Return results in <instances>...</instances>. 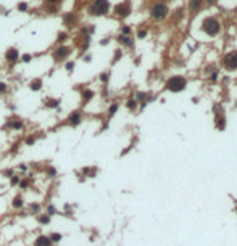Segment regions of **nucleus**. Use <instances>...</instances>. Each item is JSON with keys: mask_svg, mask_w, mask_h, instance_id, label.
<instances>
[{"mask_svg": "<svg viewBox=\"0 0 237 246\" xmlns=\"http://www.w3.org/2000/svg\"><path fill=\"white\" fill-rule=\"evenodd\" d=\"M90 60H92V55H90V53H89V55H84V61H86V63H89Z\"/></svg>", "mask_w": 237, "mask_h": 246, "instance_id": "42", "label": "nucleus"}, {"mask_svg": "<svg viewBox=\"0 0 237 246\" xmlns=\"http://www.w3.org/2000/svg\"><path fill=\"white\" fill-rule=\"evenodd\" d=\"M45 108H58L60 100L58 98H45Z\"/></svg>", "mask_w": 237, "mask_h": 246, "instance_id": "17", "label": "nucleus"}, {"mask_svg": "<svg viewBox=\"0 0 237 246\" xmlns=\"http://www.w3.org/2000/svg\"><path fill=\"white\" fill-rule=\"evenodd\" d=\"M47 214H49L50 217H52V216H55V214H57V208H55V206H52V204H50V206H47Z\"/></svg>", "mask_w": 237, "mask_h": 246, "instance_id": "29", "label": "nucleus"}, {"mask_svg": "<svg viewBox=\"0 0 237 246\" xmlns=\"http://www.w3.org/2000/svg\"><path fill=\"white\" fill-rule=\"evenodd\" d=\"M49 238H50L52 243H58V241H62V235H60V233H52Z\"/></svg>", "mask_w": 237, "mask_h": 246, "instance_id": "24", "label": "nucleus"}, {"mask_svg": "<svg viewBox=\"0 0 237 246\" xmlns=\"http://www.w3.org/2000/svg\"><path fill=\"white\" fill-rule=\"evenodd\" d=\"M5 127L7 129H11V131H21V129L24 127V122H23L21 119H10L5 124Z\"/></svg>", "mask_w": 237, "mask_h": 246, "instance_id": "11", "label": "nucleus"}, {"mask_svg": "<svg viewBox=\"0 0 237 246\" xmlns=\"http://www.w3.org/2000/svg\"><path fill=\"white\" fill-rule=\"evenodd\" d=\"M126 106H128L129 109H136V108H137V101L134 100V98H129L128 103H126Z\"/></svg>", "mask_w": 237, "mask_h": 246, "instance_id": "25", "label": "nucleus"}, {"mask_svg": "<svg viewBox=\"0 0 237 246\" xmlns=\"http://www.w3.org/2000/svg\"><path fill=\"white\" fill-rule=\"evenodd\" d=\"M216 126H218V129H224V126H226V121H224V118H223V116H220V118H216Z\"/></svg>", "mask_w": 237, "mask_h": 246, "instance_id": "23", "label": "nucleus"}, {"mask_svg": "<svg viewBox=\"0 0 237 246\" xmlns=\"http://www.w3.org/2000/svg\"><path fill=\"white\" fill-rule=\"evenodd\" d=\"M150 15L155 20H163V18L168 15V7L165 3H155V5L150 7Z\"/></svg>", "mask_w": 237, "mask_h": 246, "instance_id": "5", "label": "nucleus"}, {"mask_svg": "<svg viewBox=\"0 0 237 246\" xmlns=\"http://www.w3.org/2000/svg\"><path fill=\"white\" fill-rule=\"evenodd\" d=\"M81 121H82V114H81V111H73V113L68 116V126H71V127H77L79 124H81Z\"/></svg>", "mask_w": 237, "mask_h": 246, "instance_id": "9", "label": "nucleus"}, {"mask_svg": "<svg viewBox=\"0 0 237 246\" xmlns=\"http://www.w3.org/2000/svg\"><path fill=\"white\" fill-rule=\"evenodd\" d=\"M68 37H69V35H68V32H65V31H63V32H58L57 42H58L60 45H63V44H65V42H66V40H68Z\"/></svg>", "mask_w": 237, "mask_h": 246, "instance_id": "19", "label": "nucleus"}, {"mask_svg": "<svg viewBox=\"0 0 237 246\" xmlns=\"http://www.w3.org/2000/svg\"><path fill=\"white\" fill-rule=\"evenodd\" d=\"M119 58H121V50H116V52H115V57H113V61H111V63H116Z\"/></svg>", "mask_w": 237, "mask_h": 246, "instance_id": "35", "label": "nucleus"}, {"mask_svg": "<svg viewBox=\"0 0 237 246\" xmlns=\"http://www.w3.org/2000/svg\"><path fill=\"white\" fill-rule=\"evenodd\" d=\"M55 175H57V169L52 168V166L47 168V177H55Z\"/></svg>", "mask_w": 237, "mask_h": 246, "instance_id": "30", "label": "nucleus"}, {"mask_svg": "<svg viewBox=\"0 0 237 246\" xmlns=\"http://www.w3.org/2000/svg\"><path fill=\"white\" fill-rule=\"evenodd\" d=\"M145 35H147V31H145V29H141V31L137 32V37H139V39H144Z\"/></svg>", "mask_w": 237, "mask_h": 246, "instance_id": "39", "label": "nucleus"}, {"mask_svg": "<svg viewBox=\"0 0 237 246\" xmlns=\"http://www.w3.org/2000/svg\"><path fill=\"white\" fill-rule=\"evenodd\" d=\"M100 44H102V45H106V44H108V39H103V40H102Z\"/></svg>", "mask_w": 237, "mask_h": 246, "instance_id": "44", "label": "nucleus"}, {"mask_svg": "<svg viewBox=\"0 0 237 246\" xmlns=\"http://www.w3.org/2000/svg\"><path fill=\"white\" fill-rule=\"evenodd\" d=\"M7 90H8V85L5 82H0V94H5Z\"/></svg>", "mask_w": 237, "mask_h": 246, "instance_id": "37", "label": "nucleus"}, {"mask_svg": "<svg viewBox=\"0 0 237 246\" xmlns=\"http://www.w3.org/2000/svg\"><path fill=\"white\" fill-rule=\"evenodd\" d=\"M118 42L119 44H123V45H126V47H132V39H131V35H118Z\"/></svg>", "mask_w": 237, "mask_h": 246, "instance_id": "16", "label": "nucleus"}, {"mask_svg": "<svg viewBox=\"0 0 237 246\" xmlns=\"http://www.w3.org/2000/svg\"><path fill=\"white\" fill-rule=\"evenodd\" d=\"M92 2H94V0H92Z\"/></svg>", "mask_w": 237, "mask_h": 246, "instance_id": "45", "label": "nucleus"}, {"mask_svg": "<svg viewBox=\"0 0 237 246\" xmlns=\"http://www.w3.org/2000/svg\"><path fill=\"white\" fill-rule=\"evenodd\" d=\"M71 47H68L66 44H63V45H58L57 48L53 50V53H52V58H53V61L55 63H60V61H65L69 55H71Z\"/></svg>", "mask_w": 237, "mask_h": 246, "instance_id": "3", "label": "nucleus"}, {"mask_svg": "<svg viewBox=\"0 0 237 246\" xmlns=\"http://www.w3.org/2000/svg\"><path fill=\"white\" fill-rule=\"evenodd\" d=\"M29 89L32 92H39L40 89H42V79H39V77L32 79V81L29 82Z\"/></svg>", "mask_w": 237, "mask_h": 246, "instance_id": "14", "label": "nucleus"}, {"mask_svg": "<svg viewBox=\"0 0 237 246\" xmlns=\"http://www.w3.org/2000/svg\"><path fill=\"white\" fill-rule=\"evenodd\" d=\"M121 34H123V35H131V27H129V26H123Z\"/></svg>", "mask_w": 237, "mask_h": 246, "instance_id": "34", "label": "nucleus"}, {"mask_svg": "<svg viewBox=\"0 0 237 246\" xmlns=\"http://www.w3.org/2000/svg\"><path fill=\"white\" fill-rule=\"evenodd\" d=\"M47 13H58V5H47Z\"/></svg>", "mask_w": 237, "mask_h": 246, "instance_id": "31", "label": "nucleus"}, {"mask_svg": "<svg viewBox=\"0 0 237 246\" xmlns=\"http://www.w3.org/2000/svg\"><path fill=\"white\" fill-rule=\"evenodd\" d=\"M11 206L15 208V209H21L23 206H24V199H23L21 195H16L15 198H13V201H11Z\"/></svg>", "mask_w": 237, "mask_h": 246, "instance_id": "15", "label": "nucleus"}, {"mask_svg": "<svg viewBox=\"0 0 237 246\" xmlns=\"http://www.w3.org/2000/svg\"><path fill=\"white\" fill-rule=\"evenodd\" d=\"M100 81L103 82V84H106V82L110 81V72H108V71H106V72H102V74H100Z\"/></svg>", "mask_w": 237, "mask_h": 246, "instance_id": "27", "label": "nucleus"}, {"mask_svg": "<svg viewBox=\"0 0 237 246\" xmlns=\"http://www.w3.org/2000/svg\"><path fill=\"white\" fill-rule=\"evenodd\" d=\"M3 175H7V177H11V175H13V171H11V169H7L5 172H3Z\"/></svg>", "mask_w": 237, "mask_h": 246, "instance_id": "41", "label": "nucleus"}, {"mask_svg": "<svg viewBox=\"0 0 237 246\" xmlns=\"http://www.w3.org/2000/svg\"><path fill=\"white\" fill-rule=\"evenodd\" d=\"M34 142H36V137H34V135H29V137H26V140H24V143H26V145H34Z\"/></svg>", "mask_w": 237, "mask_h": 246, "instance_id": "32", "label": "nucleus"}, {"mask_svg": "<svg viewBox=\"0 0 237 246\" xmlns=\"http://www.w3.org/2000/svg\"><path fill=\"white\" fill-rule=\"evenodd\" d=\"M216 79H218V71H215L211 74V81H216Z\"/></svg>", "mask_w": 237, "mask_h": 246, "instance_id": "43", "label": "nucleus"}, {"mask_svg": "<svg viewBox=\"0 0 237 246\" xmlns=\"http://www.w3.org/2000/svg\"><path fill=\"white\" fill-rule=\"evenodd\" d=\"M20 187L24 190V188H27L29 187V180H23V182H20Z\"/></svg>", "mask_w": 237, "mask_h": 246, "instance_id": "40", "label": "nucleus"}, {"mask_svg": "<svg viewBox=\"0 0 237 246\" xmlns=\"http://www.w3.org/2000/svg\"><path fill=\"white\" fill-rule=\"evenodd\" d=\"M65 69H66L68 72H71L73 69H74V61H68L66 64H65Z\"/></svg>", "mask_w": 237, "mask_h": 246, "instance_id": "33", "label": "nucleus"}, {"mask_svg": "<svg viewBox=\"0 0 237 246\" xmlns=\"http://www.w3.org/2000/svg\"><path fill=\"white\" fill-rule=\"evenodd\" d=\"M5 61L8 64H16L18 61H20V52H18V48L15 47H10L5 52Z\"/></svg>", "mask_w": 237, "mask_h": 246, "instance_id": "8", "label": "nucleus"}, {"mask_svg": "<svg viewBox=\"0 0 237 246\" xmlns=\"http://www.w3.org/2000/svg\"><path fill=\"white\" fill-rule=\"evenodd\" d=\"M87 11L92 16H105L110 11V2L108 0H94L87 8Z\"/></svg>", "mask_w": 237, "mask_h": 246, "instance_id": "1", "label": "nucleus"}, {"mask_svg": "<svg viewBox=\"0 0 237 246\" xmlns=\"http://www.w3.org/2000/svg\"><path fill=\"white\" fill-rule=\"evenodd\" d=\"M94 90H90V89H84L81 92V97H82V103H89V101L94 98Z\"/></svg>", "mask_w": 237, "mask_h": 246, "instance_id": "13", "label": "nucleus"}, {"mask_svg": "<svg viewBox=\"0 0 237 246\" xmlns=\"http://www.w3.org/2000/svg\"><path fill=\"white\" fill-rule=\"evenodd\" d=\"M185 85H187V81L182 76H174L166 81V89L171 92H181L185 89Z\"/></svg>", "mask_w": 237, "mask_h": 246, "instance_id": "2", "label": "nucleus"}, {"mask_svg": "<svg viewBox=\"0 0 237 246\" xmlns=\"http://www.w3.org/2000/svg\"><path fill=\"white\" fill-rule=\"evenodd\" d=\"M20 60L23 63H31V60H32V55H29V53H24L23 57H20Z\"/></svg>", "mask_w": 237, "mask_h": 246, "instance_id": "28", "label": "nucleus"}, {"mask_svg": "<svg viewBox=\"0 0 237 246\" xmlns=\"http://www.w3.org/2000/svg\"><path fill=\"white\" fill-rule=\"evenodd\" d=\"M202 29L207 32L208 35H216L220 32V21L216 18H207L202 24Z\"/></svg>", "mask_w": 237, "mask_h": 246, "instance_id": "4", "label": "nucleus"}, {"mask_svg": "<svg viewBox=\"0 0 237 246\" xmlns=\"http://www.w3.org/2000/svg\"><path fill=\"white\" fill-rule=\"evenodd\" d=\"M20 182H21V180H20V175H15V174H13L11 177H10V185H13V187H15V185H18Z\"/></svg>", "mask_w": 237, "mask_h": 246, "instance_id": "26", "label": "nucleus"}, {"mask_svg": "<svg viewBox=\"0 0 237 246\" xmlns=\"http://www.w3.org/2000/svg\"><path fill=\"white\" fill-rule=\"evenodd\" d=\"M37 220H39V224H42V225H47V224H50V216H49V214H44V216H37Z\"/></svg>", "mask_w": 237, "mask_h": 246, "instance_id": "20", "label": "nucleus"}, {"mask_svg": "<svg viewBox=\"0 0 237 246\" xmlns=\"http://www.w3.org/2000/svg\"><path fill=\"white\" fill-rule=\"evenodd\" d=\"M76 23H77L76 13L68 11V13H65V15H63V24L66 26V27H73L74 24H76Z\"/></svg>", "mask_w": 237, "mask_h": 246, "instance_id": "10", "label": "nucleus"}, {"mask_svg": "<svg viewBox=\"0 0 237 246\" xmlns=\"http://www.w3.org/2000/svg\"><path fill=\"white\" fill-rule=\"evenodd\" d=\"M202 7V0H190V8H192L194 13H197Z\"/></svg>", "mask_w": 237, "mask_h": 246, "instance_id": "18", "label": "nucleus"}, {"mask_svg": "<svg viewBox=\"0 0 237 246\" xmlns=\"http://www.w3.org/2000/svg\"><path fill=\"white\" fill-rule=\"evenodd\" d=\"M63 0H45V3L47 5H58V3H62Z\"/></svg>", "mask_w": 237, "mask_h": 246, "instance_id": "38", "label": "nucleus"}, {"mask_svg": "<svg viewBox=\"0 0 237 246\" xmlns=\"http://www.w3.org/2000/svg\"><path fill=\"white\" fill-rule=\"evenodd\" d=\"M16 10H18V11H21V13H26L27 10H29V5H27L26 2H20V3L16 5Z\"/></svg>", "mask_w": 237, "mask_h": 246, "instance_id": "21", "label": "nucleus"}, {"mask_svg": "<svg viewBox=\"0 0 237 246\" xmlns=\"http://www.w3.org/2000/svg\"><path fill=\"white\" fill-rule=\"evenodd\" d=\"M131 10H132V7H131V3H129V2H121V3H118V5H115V8H113L115 15L119 16V18L129 16V15H131Z\"/></svg>", "mask_w": 237, "mask_h": 246, "instance_id": "6", "label": "nucleus"}, {"mask_svg": "<svg viewBox=\"0 0 237 246\" xmlns=\"http://www.w3.org/2000/svg\"><path fill=\"white\" fill-rule=\"evenodd\" d=\"M118 108H119L118 103H113V105L110 106V108H108V116H110V118H111V116H115V113L118 111Z\"/></svg>", "mask_w": 237, "mask_h": 246, "instance_id": "22", "label": "nucleus"}, {"mask_svg": "<svg viewBox=\"0 0 237 246\" xmlns=\"http://www.w3.org/2000/svg\"><path fill=\"white\" fill-rule=\"evenodd\" d=\"M223 66L227 71H235L237 69V52H231L223 58Z\"/></svg>", "mask_w": 237, "mask_h": 246, "instance_id": "7", "label": "nucleus"}, {"mask_svg": "<svg viewBox=\"0 0 237 246\" xmlns=\"http://www.w3.org/2000/svg\"><path fill=\"white\" fill-rule=\"evenodd\" d=\"M31 211H32V212H39V211H40V204H37V203L31 204Z\"/></svg>", "mask_w": 237, "mask_h": 246, "instance_id": "36", "label": "nucleus"}, {"mask_svg": "<svg viewBox=\"0 0 237 246\" xmlns=\"http://www.w3.org/2000/svg\"><path fill=\"white\" fill-rule=\"evenodd\" d=\"M53 243L50 241L49 236H45V235H40V236H37L36 241H34V246H52Z\"/></svg>", "mask_w": 237, "mask_h": 246, "instance_id": "12", "label": "nucleus"}]
</instances>
